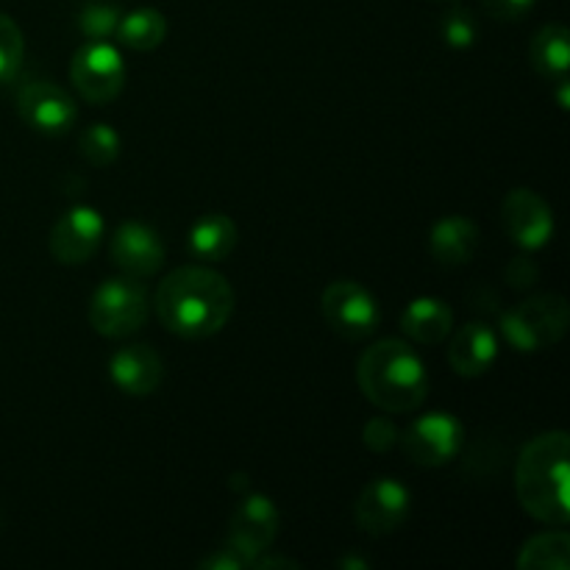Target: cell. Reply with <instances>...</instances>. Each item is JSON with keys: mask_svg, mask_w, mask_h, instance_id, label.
Instances as JSON below:
<instances>
[{"mask_svg": "<svg viewBox=\"0 0 570 570\" xmlns=\"http://www.w3.org/2000/svg\"><path fill=\"white\" fill-rule=\"evenodd\" d=\"M362 395L387 415H404L423 406L429 373L421 354L404 340H379L356 365Z\"/></svg>", "mask_w": 570, "mask_h": 570, "instance_id": "obj_3", "label": "cell"}, {"mask_svg": "<svg viewBox=\"0 0 570 570\" xmlns=\"http://www.w3.org/2000/svg\"><path fill=\"white\" fill-rule=\"evenodd\" d=\"M156 315L167 332L184 340H206L223 332L234 315V289L226 276L204 265L173 271L156 289Z\"/></svg>", "mask_w": 570, "mask_h": 570, "instance_id": "obj_1", "label": "cell"}, {"mask_svg": "<svg viewBox=\"0 0 570 570\" xmlns=\"http://www.w3.org/2000/svg\"><path fill=\"white\" fill-rule=\"evenodd\" d=\"M440 31H443V39L449 48L465 50L471 48L479 37L476 17L468 9H449L443 14V20H440Z\"/></svg>", "mask_w": 570, "mask_h": 570, "instance_id": "obj_26", "label": "cell"}, {"mask_svg": "<svg viewBox=\"0 0 570 570\" xmlns=\"http://www.w3.org/2000/svg\"><path fill=\"white\" fill-rule=\"evenodd\" d=\"M250 568V557H245L237 546H232L226 540L223 549H217L215 554L206 557L200 562V570H248Z\"/></svg>", "mask_w": 570, "mask_h": 570, "instance_id": "obj_29", "label": "cell"}, {"mask_svg": "<svg viewBox=\"0 0 570 570\" xmlns=\"http://www.w3.org/2000/svg\"><path fill=\"white\" fill-rule=\"evenodd\" d=\"M70 78L83 100L95 106L109 104L126 87V61L109 39L106 42H87L72 56Z\"/></svg>", "mask_w": 570, "mask_h": 570, "instance_id": "obj_6", "label": "cell"}, {"mask_svg": "<svg viewBox=\"0 0 570 570\" xmlns=\"http://www.w3.org/2000/svg\"><path fill=\"white\" fill-rule=\"evenodd\" d=\"M529 61L549 81L568 76L570 67V31L560 22H549L534 33L529 45Z\"/></svg>", "mask_w": 570, "mask_h": 570, "instance_id": "obj_20", "label": "cell"}, {"mask_svg": "<svg viewBox=\"0 0 570 570\" xmlns=\"http://www.w3.org/2000/svg\"><path fill=\"white\" fill-rule=\"evenodd\" d=\"M538 0H482L484 14L493 17V20H504V22H518L534 9Z\"/></svg>", "mask_w": 570, "mask_h": 570, "instance_id": "obj_28", "label": "cell"}, {"mask_svg": "<svg viewBox=\"0 0 570 570\" xmlns=\"http://www.w3.org/2000/svg\"><path fill=\"white\" fill-rule=\"evenodd\" d=\"M250 568H259V570H265V568H298V562L287 560V557H265V554H259V557H254Z\"/></svg>", "mask_w": 570, "mask_h": 570, "instance_id": "obj_31", "label": "cell"}, {"mask_svg": "<svg viewBox=\"0 0 570 570\" xmlns=\"http://www.w3.org/2000/svg\"><path fill=\"white\" fill-rule=\"evenodd\" d=\"M557 83H560V92H557V104H560V109H568V104H570L568 78H557Z\"/></svg>", "mask_w": 570, "mask_h": 570, "instance_id": "obj_32", "label": "cell"}, {"mask_svg": "<svg viewBox=\"0 0 570 570\" xmlns=\"http://www.w3.org/2000/svg\"><path fill=\"white\" fill-rule=\"evenodd\" d=\"M501 220L512 243L523 250H540L554 237V212L534 189H512L501 206Z\"/></svg>", "mask_w": 570, "mask_h": 570, "instance_id": "obj_10", "label": "cell"}, {"mask_svg": "<svg viewBox=\"0 0 570 570\" xmlns=\"http://www.w3.org/2000/svg\"><path fill=\"white\" fill-rule=\"evenodd\" d=\"M518 570H570V534L543 532L521 546Z\"/></svg>", "mask_w": 570, "mask_h": 570, "instance_id": "obj_22", "label": "cell"}, {"mask_svg": "<svg viewBox=\"0 0 570 570\" xmlns=\"http://www.w3.org/2000/svg\"><path fill=\"white\" fill-rule=\"evenodd\" d=\"M507 278H510V284L515 289L532 287V284L538 282V265H534L532 259H527V256H518V259L507 267Z\"/></svg>", "mask_w": 570, "mask_h": 570, "instance_id": "obj_30", "label": "cell"}, {"mask_svg": "<svg viewBox=\"0 0 570 570\" xmlns=\"http://www.w3.org/2000/svg\"><path fill=\"white\" fill-rule=\"evenodd\" d=\"M434 3H460V0H434Z\"/></svg>", "mask_w": 570, "mask_h": 570, "instance_id": "obj_34", "label": "cell"}, {"mask_svg": "<svg viewBox=\"0 0 570 570\" xmlns=\"http://www.w3.org/2000/svg\"><path fill=\"white\" fill-rule=\"evenodd\" d=\"M22 53H26V42H22L20 26L0 11V83H9L20 72Z\"/></svg>", "mask_w": 570, "mask_h": 570, "instance_id": "obj_25", "label": "cell"}, {"mask_svg": "<svg viewBox=\"0 0 570 570\" xmlns=\"http://www.w3.org/2000/svg\"><path fill=\"white\" fill-rule=\"evenodd\" d=\"M148 309L150 301L142 282L122 273V276L106 278L95 289L92 301H89V323L104 337L120 340L142 328Z\"/></svg>", "mask_w": 570, "mask_h": 570, "instance_id": "obj_5", "label": "cell"}, {"mask_svg": "<svg viewBox=\"0 0 570 570\" xmlns=\"http://www.w3.org/2000/svg\"><path fill=\"white\" fill-rule=\"evenodd\" d=\"M239 232L237 223L228 215H220V212H212V215H204L200 220H195V226L189 228L187 248L189 254L198 262H223L232 256V250L237 248Z\"/></svg>", "mask_w": 570, "mask_h": 570, "instance_id": "obj_19", "label": "cell"}, {"mask_svg": "<svg viewBox=\"0 0 570 570\" xmlns=\"http://www.w3.org/2000/svg\"><path fill=\"white\" fill-rule=\"evenodd\" d=\"M115 37L131 50H156L167 37V20L159 9L142 6L120 17Z\"/></svg>", "mask_w": 570, "mask_h": 570, "instance_id": "obj_21", "label": "cell"}, {"mask_svg": "<svg viewBox=\"0 0 570 570\" xmlns=\"http://www.w3.org/2000/svg\"><path fill=\"white\" fill-rule=\"evenodd\" d=\"M451 328H454V312L443 298L423 295V298L410 301L401 312V332L421 345L443 343Z\"/></svg>", "mask_w": 570, "mask_h": 570, "instance_id": "obj_18", "label": "cell"}, {"mask_svg": "<svg viewBox=\"0 0 570 570\" xmlns=\"http://www.w3.org/2000/svg\"><path fill=\"white\" fill-rule=\"evenodd\" d=\"M104 217L92 206H72L50 232V254L61 265H83L104 239Z\"/></svg>", "mask_w": 570, "mask_h": 570, "instance_id": "obj_11", "label": "cell"}, {"mask_svg": "<svg viewBox=\"0 0 570 570\" xmlns=\"http://www.w3.org/2000/svg\"><path fill=\"white\" fill-rule=\"evenodd\" d=\"M323 317L345 340H365L379 328L382 312L371 289L356 282H334L323 289Z\"/></svg>", "mask_w": 570, "mask_h": 570, "instance_id": "obj_7", "label": "cell"}, {"mask_svg": "<svg viewBox=\"0 0 570 570\" xmlns=\"http://www.w3.org/2000/svg\"><path fill=\"white\" fill-rule=\"evenodd\" d=\"M161 360L150 345H128L109 362V376L117 387L134 399L154 395L161 384Z\"/></svg>", "mask_w": 570, "mask_h": 570, "instance_id": "obj_15", "label": "cell"}, {"mask_svg": "<svg viewBox=\"0 0 570 570\" xmlns=\"http://www.w3.org/2000/svg\"><path fill=\"white\" fill-rule=\"evenodd\" d=\"M570 312L562 295H534L501 315V334L521 354L551 348L568 332Z\"/></svg>", "mask_w": 570, "mask_h": 570, "instance_id": "obj_4", "label": "cell"}, {"mask_svg": "<svg viewBox=\"0 0 570 570\" xmlns=\"http://www.w3.org/2000/svg\"><path fill=\"white\" fill-rule=\"evenodd\" d=\"M399 438H401L399 426H395L393 417L387 415L371 417V421L365 423V429H362V440H365V445L371 451H379V454L393 449V445L399 443Z\"/></svg>", "mask_w": 570, "mask_h": 570, "instance_id": "obj_27", "label": "cell"}, {"mask_svg": "<svg viewBox=\"0 0 570 570\" xmlns=\"http://www.w3.org/2000/svg\"><path fill=\"white\" fill-rule=\"evenodd\" d=\"M570 438L568 432L538 434L515 468V493L523 510L540 523L570 521Z\"/></svg>", "mask_w": 570, "mask_h": 570, "instance_id": "obj_2", "label": "cell"}, {"mask_svg": "<svg viewBox=\"0 0 570 570\" xmlns=\"http://www.w3.org/2000/svg\"><path fill=\"white\" fill-rule=\"evenodd\" d=\"M17 109H20V117L28 126L50 134V137L70 131L78 117V106L72 95L48 81L26 83L17 95Z\"/></svg>", "mask_w": 570, "mask_h": 570, "instance_id": "obj_12", "label": "cell"}, {"mask_svg": "<svg viewBox=\"0 0 570 570\" xmlns=\"http://www.w3.org/2000/svg\"><path fill=\"white\" fill-rule=\"evenodd\" d=\"M278 518L276 504H273L267 495H248L243 504L237 507V512L232 515V529H228V543L237 546L245 557H254L265 554L267 549L273 546L278 534Z\"/></svg>", "mask_w": 570, "mask_h": 570, "instance_id": "obj_14", "label": "cell"}, {"mask_svg": "<svg viewBox=\"0 0 570 570\" xmlns=\"http://www.w3.org/2000/svg\"><path fill=\"white\" fill-rule=\"evenodd\" d=\"M109 254L111 262L126 276L134 278L154 276L165 265V245H161V237L156 234L154 226L139 220H128L117 226Z\"/></svg>", "mask_w": 570, "mask_h": 570, "instance_id": "obj_13", "label": "cell"}, {"mask_svg": "<svg viewBox=\"0 0 570 570\" xmlns=\"http://www.w3.org/2000/svg\"><path fill=\"white\" fill-rule=\"evenodd\" d=\"M479 248V228L468 217H443L429 232V250L443 267H460L473 259Z\"/></svg>", "mask_w": 570, "mask_h": 570, "instance_id": "obj_17", "label": "cell"}, {"mask_svg": "<svg viewBox=\"0 0 570 570\" xmlns=\"http://www.w3.org/2000/svg\"><path fill=\"white\" fill-rule=\"evenodd\" d=\"M120 17V9L111 3H87L78 11V28L89 42H106L117 33Z\"/></svg>", "mask_w": 570, "mask_h": 570, "instance_id": "obj_24", "label": "cell"}, {"mask_svg": "<svg viewBox=\"0 0 570 570\" xmlns=\"http://www.w3.org/2000/svg\"><path fill=\"white\" fill-rule=\"evenodd\" d=\"M495 356H499V334L488 323H465L451 340L449 362L465 379H476L488 373L493 367Z\"/></svg>", "mask_w": 570, "mask_h": 570, "instance_id": "obj_16", "label": "cell"}, {"mask_svg": "<svg viewBox=\"0 0 570 570\" xmlns=\"http://www.w3.org/2000/svg\"><path fill=\"white\" fill-rule=\"evenodd\" d=\"M465 426L451 412H426L404 434V454L421 468H443L456 460Z\"/></svg>", "mask_w": 570, "mask_h": 570, "instance_id": "obj_8", "label": "cell"}, {"mask_svg": "<svg viewBox=\"0 0 570 570\" xmlns=\"http://www.w3.org/2000/svg\"><path fill=\"white\" fill-rule=\"evenodd\" d=\"M340 568H360V570H367L371 566H367L365 560H354V557H348V560L340 562Z\"/></svg>", "mask_w": 570, "mask_h": 570, "instance_id": "obj_33", "label": "cell"}, {"mask_svg": "<svg viewBox=\"0 0 570 570\" xmlns=\"http://www.w3.org/2000/svg\"><path fill=\"white\" fill-rule=\"evenodd\" d=\"M78 150L92 167H106L120 156V134L109 122H92L83 128Z\"/></svg>", "mask_w": 570, "mask_h": 570, "instance_id": "obj_23", "label": "cell"}, {"mask_svg": "<svg viewBox=\"0 0 570 570\" xmlns=\"http://www.w3.org/2000/svg\"><path fill=\"white\" fill-rule=\"evenodd\" d=\"M412 510V493L399 479H373L356 499V523L365 534L384 538L404 527Z\"/></svg>", "mask_w": 570, "mask_h": 570, "instance_id": "obj_9", "label": "cell"}]
</instances>
